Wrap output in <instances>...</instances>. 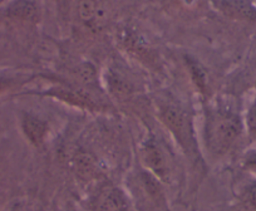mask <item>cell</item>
<instances>
[{
  "instance_id": "1",
  "label": "cell",
  "mask_w": 256,
  "mask_h": 211,
  "mask_svg": "<svg viewBox=\"0 0 256 211\" xmlns=\"http://www.w3.org/2000/svg\"><path fill=\"white\" fill-rule=\"evenodd\" d=\"M241 134V122L232 114H216L208 122V144L216 154H222L230 150Z\"/></svg>"
},
{
  "instance_id": "2",
  "label": "cell",
  "mask_w": 256,
  "mask_h": 211,
  "mask_svg": "<svg viewBox=\"0 0 256 211\" xmlns=\"http://www.w3.org/2000/svg\"><path fill=\"white\" fill-rule=\"evenodd\" d=\"M162 122L166 124L167 128L174 134L177 140L181 142L182 146L190 147L191 144V132L188 128V122L182 111H180L174 106H164L161 108Z\"/></svg>"
},
{
  "instance_id": "3",
  "label": "cell",
  "mask_w": 256,
  "mask_h": 211,
  "mask_svg": "<svg viewBox=\"0 0 256 211\" xmlns=\"http://www.w3.org/2000/svg\"><path fill=\"white\" fill-rule=\"evenodd\" d=\"M218 8L234 19L256 20V6L250 0H220Z\"/></svg>"
},
{
  "instance_id": "4",
  "label": "cell",
  "mask_w": 256,
  "mask_h": 211,
  "mask_svg": "<svg viewBox=\"0 0 256 211\" xmlns=\"http://www.w3.org/2000/svg\"><path fill=\"white\" fill-rule=\"evenodd\" d=\"M142 158L150 170L154 171L160 178L164 180L167 176V162L164 154L154 142L150 141L142 150Z\"/></svg>"
},
{
  "instance_id": "5",
  "label": "cell",
  "mask_w": 256,
  "mask_h": 211,
  "mask_svg": "<svg viewBox=\"0 0 256 211\" xmlns=\"http://www.w3.org/2000/svg\"><path fill=\"white\" fill-rule=\"evenodd\" d=\"M22 128L26 138L36 146H40L48 132V127L44 121L33 114H26L22 118Z\"/></svg>"
},
{
  "instance_id": "6",
  "label": "cell",
  "mask_w": 256,
  "mask_h": 211,
  "mask_svg": "<svg viewBox=\"0 0 256 211\" xmlns=\"http://www.w3.org/2000/svg\"><path fill=\"white\" fill-rule=\"evenodd\" d=\"M48 94L59 98V100H64V102L70 103V104L77 106V107H82V108L94 110L97 107L90 98H87L82 93L76 92V90H50Z\"/></svg>"
},
{
  "instance_id": "7",
  "label": "cell",
  "mask_w": 256,
  "mask_h": 211,
  "mask_svg": "<svg viewBox=\"0 0 256 211\" xmlns=\"http://www.w3.org/2000/svg\"><path fill=\"white\" fill-rule=\"evenodd\" d=\"M103 211H126V202L118 190H107L100 198Z\"/></svg>"
},
{
  "instance_id": "8",
  "label": "cell",
  "mask_w": 256,
  "mask_h": 211,
  "mask_svg": "<svg viewBox=\"0 0 256 211\" xmlns=\"http://www.w3.org/2000/svg\"><path fill=\"white\" fill-rule=\"evenodd\" d=\"M77 175L82 180H90L96 174V164L88 154H78L74 160Z\"/></svg>"
},
{
  "instance_id": "9",
  "label": "cell",
  "mask_w": 256,
  "mask_h": 211,
  "mask_svg": "<svg viewBox=\"0 0 256 211\" xmlns=\"http://www.w3.org/2000/svg\"><path fill=\"white\" fill-rule=\"evenodd\" d=\"M187 66H188L190 73H191V77L194 83L196 84V87L200 90V92L205 93L208 90V78H206L205 70H202L200 63L198 60H192V58L187 57Z\"/></svg>"
},
{
  "instance_id": "10",
  "label": "cell",
  "mask_w": 256,
  "mask_h": 211,
  "mask_svg": "<svg viewBox=\"0 0 256 211\" xmlns=\"http://www.w3.org/2000/svg\"><path fill=\"white\" fill-rule=\"evenodd\" d=\"M9 14L16 19L30 20L36 16V8L28 2H18L12 6V8L9 9Z\"/></svg>"
},
{
  "instance_id": "11",
  "label": "cell",
  "mask_w": 256,
  "mask_h": 211,
  "mask_svg": "<svg viewBox=\"0 0 256 211\" xmlns=\"http://www.w3.org/2000/svg\"><path fill=\"white\" fill-rule=\"evenodd\" d=\"M244 205L248 211H256V182L248 186L244 192Z\"/></svg>"
},
{
  "instance_id": "12",
  "label": "cell",
  "mask_w": 256,
  "mask_h": 211,
  "mask_svg": "<svg viewBox=\"0 0 256 211\" xmlns=\"http://www.w3.org/2000/svg\"><path fill=\"white\" fill-rule=\"evenodd\" d=\"M80 16L86 20L92 19L96 14V6L92 0H82L80 4Z\"/></svg>"
},
{
  "instance_id": "13",
  "label": "cell",
  "mask_w": 256,
  "mask_h": 211,
  "mask_svg": "<svg viewBox=\"0 0 256 211\" xmlns=\"http://www.w3.org/2000/svg\"><path fill=\"white\" fill-rule=\"evenodd\" d=\"M248 126L251 132H256V100L248 110Z\"/></svg>"
},
{
  "instance_id": "14",
  "label": "cell",
  "mask_w": 256,
  "mask_h": 211,
  "mask_svg": "<svg viewBox=\"0 0 256 211\" xmlns=\"http://www.w3.org/2000/svg\"><path fill=\"white\" fill-rule=\"evenodd\" d=\"M244 162H245L246 168L256 172V150H254V151L248 152V154H246Z\"/></svg>"
},
{
  "instance_id": "15",
  "label": "cell",
  "mask_w": 256,
  "mask_h": 211,
  "mask_svg": "<svg viewBox=\"0 0 256 211\" xmlns=\"http://www.w3.org/2000/svg\"><path fill=\"white\" fill-rule=\"evenodd\" d=\"M12 87V80H6V78H0V93L6 92V90Z\"/></svg>"
}]
</instances>
